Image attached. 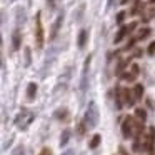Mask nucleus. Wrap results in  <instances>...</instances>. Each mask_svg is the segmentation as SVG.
<instances>
[{
    "label": "nucleus",
    "mask_w": 155,
    "mask_h": 155,
    "mask_svg": "<svg viewBox=\"0 0 155 155\" xmlns=\"http://www.w3.org/2000/svg\"><path fill=\"white\" fill-rule=\"evenodd\" d=\"M84 120H85V124H87L88 128H92V127L97 125V122H98V108H97V105H95V102H90V104H88Z\"/></svg>",
    "instance_id": "1"
},
{
    "label": "nucleus",
    "mask_w": 155,
    "mask_h": 155,
    "mask_svg": "<svg viewBox=\"0 0 155 155\" xmlns=\"http://www.w3.org/2000/svg\"><path fill=\"white\" fill-rule=\"evenodd\" d=\"M35 44L37 48L44 47V27H42V14L38 12L37 18H35Z\"/></svg>",
    "instance_id": "2"
},
{
    "label": "nucleus",
    "mask_w": 155,
    "mask_h": 155,
    "mask_svg": "<svg viewBox=\"0 0 155 155\" xmlns=\"http://www.w3.org/2000/svg\"><path fill=\"white\" fill-rule=\"evenodd\" d=\"M134 125H135V122H134V117H132V115H128V117L124 118V122H122V135H124L125 138L134 135Z\"/></svg>",
    "instance_id": "3"
},
{
    "label": "nucleus",
    "mask_w": 155,
    "mask_h": 155,
    "mask_svg": "<svg viewBox=\"0 0 155 155\" xmlns=\"http://www.w3.org/2000/svg\"><path fill=\"white\" fill-rule=\"evenodd\" d=\"M153 143H155V127H150V128H148L147 138H145L143 145H142V150L152 153V152H153Z\"/></svg>",
    "instance_id": "4"
},
{
    "label": "nucleus",
    "mask_w": 155,
    "mask_h": 155,
    "mask_svg": "<svg viewBox=\"0 0 155 155\" xmlns=\"http://www.w3.org/2000/svg\"><path fill=\"white\" fill-rule=\"evenodd\" d=\"M122 98H124V104L128 105V107H132L135 104V97L130 88H122Z\"/></svg>",
    "instance_id": "5"
},
{
    "label": "nucleus",
    "mask_w": 155,
    "mask_h": 155,
    "mask_svg": "<svg viewBox=\"0 0 155 155\" xmlns=\"http://www.w3.org/2000/svg\"><path fill=\"white\" fill-rule=\"evenodd\" d=\"M20 44H22L20 30H18V28H15L14 34H12V48H14V50H18V48H20Z\"/></svg>",
    "instance_id": "6"
},
{
    "label": "nucleus",
    "mask_w": 155,
    "mask_h": 155,
    "mask_svg": "<svg viewBox=\"0 0 155 155\" xmlns=\"http://www.w3.org/2000/svg\"><path fill=\"white\" fill-rule=\"evenodd\" d=\"M143 122H135V125H134V137H135V142H140V135L143 134Z\"/></svg>",
    "instance_id": "7"
},
{
    "label": "nucleus",
    "mask_w": 155,
    "mask_h": 155,
    "mask_svg": "<svg viewBox=\"0 0 155 155\" xmlns=\"http://www.w3.org/2000/svg\"><path fill=\"white\" fill-rule=\"evenodd\" d=\"M62 22H64V14H60V15H58V17H57V20H55L54 27H52V34H50V38H55V37H57V32H58V28H60Z\"/></svg>",
    "instance_id": "8"
},
{
    "label": "nucleus",
    "mask_w": 155,
    "mask_h": 155,
    "mask_svg": "<svg viewBox=\"0 0 155 155\" xmlns=\"http://www.w3.org/2000/svg\"><path fill=\"white\" fill-rule=\"evenodd\" d=\"M35 95H37V84L35 82H30L27 87V98L28 100H34Z\"/></svg>",
    "instance_id": "9"
},
{
    "label": "nucleus",
    "mask_w": 155,
    "mask_h": 155,
    "mask_svg": "<svg viewBox=\"0 0 155 155\" xmlns=\"http://www.w3.org/2000/svg\"><path fill=\"white\" fill-rule=\"evenodd\" d=\"M87 37H88V32L85 30H80V34H78V40H77V45H78V48H84L85 47V44H87Z\"/></svg>",
    "instance_id": "10"
},
{
    "label": "nucleus",
    "mask_w": 155,
    "mask_h": 155,
    "mask_svg": "<svg viewBox=\"0 0 155 155\" xmlns=\"http://www.w3.org/2000/svg\"><path fill=\"white\" fill-rule=\"evenodd\" d=\"M130 34V27H128V25H125V27H122L120 30H118V34L115 35V44H118V42L122 40V38L125 37V35H128Z\"/></svg>",
    "instance_id": "11"
},
{
    "label": "nucleus",
    "mask_w": 155,
    "mask_h": 155,
    "mask_svg": "<svg viewBox=\"0 0 155 155\" xmlns=\"http://www.w3.org/2000/svg\"><path fill=\"white\" fill-rule=\"evenodd\" d=\"M134 97H135V100H140L143 97V85L142 84H137L134 87Z\"/></svg>",
    "instance_id": "12"
},
{
    "label": "nucleus",
    "mask_w": 155,
    "mask_h": 155,
    "mask_svg": "<svg viewBox=\"0 0 155 155\" xmlns=\"http://www.w3.org/2000/svg\"><path fill=\"white\" fill-rule=\"evenodd\" d=\"M100 140H102V137H100L98 134H95L94 137H92V140H90V143H88V147H90V148H97L98 143H100Z\"/></svg>",
    "instance_id": "13"
},
{
    "label": "nucleus",
    "mask_w": 155,
    "mask_h": 155,
    "mask_svg": "<svg viewBox=\"0 0 155 155\" xmlns=\"http://www.w3.org/2000/svg\"><path fill=\"white\" fill-rule=\"evenodd\" d=\"M135 117H137L140 122H143L145 118H147V112H145L143 108H140V107H138V108H135Z\"/></svg>",
    "instance_id": "14"
},
{
    "label": "nucleus",
    "mask_w": 155,
    "mask_h": 155,
    "mask_svg": "<svg viewBox=\"0 0 155 155\" xmlns=\"http://www.w3.org/2000/svg\"><path fill=\"white\" fill-rule=\"evenodd\" d=\"M148 35H150V28L145 27V28H142V30L138 32V37L137 38H138V40H143V38H147Z\"/></svg>",
    "instance_id": "15"
},
{
    "label": "nucleus",
    "mask_w": 155,
    "mask_h": 155,
    "mask_svg": "<svg viewBox=\"0 0 155 155\" xmlns=\"http://www.w3.org/2000/svg\"><path fill=\"white\" fill-rule=\"evenodd\" d=\"M120 77L124 78V80H127V82H134L135 78H137V77H135L134 74H132V72H124V74H122Z\"/></svg>",
    "instance_id": "16"
},
{
    "label": "nucleus",
    "mask_w": 155,
    "mask_h": 155,
    "mask_svg": "<svg viewBox=\"0 0 155 155\" xmlns=\"http://www.w3.org/2000/svg\"><path fill=\"white\" fill-rule=\"evenodd\" d=\"M68 137H70V130H64V134H62L60 137V145H65L68 142Z\"/></svg>",
    "instance_id": "17"
},
{
    "label": "nucleus",
    "mask_w": 155,
    "mask_h": 155,
    "mask_svg": "<svg viewBox=\"0 0 155 155\" xmlns=\"http://www.w3.org/2000/svg\"><path fill=\"white\" fill-rule=\"evenodd\" d=\"M127 64H128L127 60H122L120 64H118V67H117V74H120V75H122V70L125 68V65H127Z\"/></svg>",
    "instance_id": "18"
},
{
    "label": "nucleus",
    "mask_w": 155,
    "mask_h": 155,
    "mask_svg": "<svg viewBox=\"0 0 155 155\" xmlns=\"http://www.w3.org/2000/svg\"><path fill=\"white\" fill-rule=\"evenodd\" d=\"M85 128H87V124H85V120H82L80 124H78V134L82 135L85 132Z\"/></svg>",
    "instance_id": "19"
},
{
    "label": "nucleus",
    "mask_w": 155,
    "mask_h": 155,
    "mask_svg": "<svg viewBox=\"0 0 155 155\" xmlns=\"http://www.w3.org/2000/svg\"><path fill=\"white\" fill-rule=\"evenodd\" d=\"M25 65H30V48H25Z\"/></svg>",
    "instance_id": "20"
},
{
    "label": "nucleus",
    "mask_w": 155,
    "mask_h": 155,
    "mask_svg": "<svg viewBox=\"0 0 155 155\" xmlns=\"http://www.w3.org/2000/svg\"><path fill=\"white\" fill-rule=\"evenodd\" d=\"M124 18H125V12H118V15H117V24H122V22H124Z\"/></svg>",
    "instance_id": "21"
},
{
    "label": "nucleus",
    "mask_w": 155,
    "mask_h": 155,
    "mask_svg": "<svg viewBox=\"0 0 155 155\" xmlns=\"http://www.w3.org/2000/svg\"><path fill=\"white\" fill-rule=\"evenodd\" d=\"M153 54H155V42H152L148 45V55H153Z\"/></svg>",
    "instance_id": "22"
},
{
    "label": "nucleus",
    "mask_w": 155,
    "mask_h": 155,
    "mask_svg": "<svg viewBox=\"0 0 155 155\" xmlns=\"http://www.w3.org/2000/svg\"><path fill=\"white\" fill-rule=\"evenodd\" d=\"M65 115H67V110H58L57 112V118H65Z\"/></svg>",
    "instance_id": "23"
},
{
    "label": "nucleus",
    "mask_w": 155,
    "mask_h": 155,
    "mask_svg": "<svg viewBox=\"0 0 155 155\" xmlns=\"http://www.w3.org/2000/svg\"><path fill=\"white\" fill-rule=\"evenodd\" d=\"M130 72L135 75V77H137V75H138V65H132V70Z\"/></svg>",
    "instance_id": "24"
},
{
    "label": "nucleus",
    "mask_w": 155,
    "mask_h": 155,
    "mask_svg": "<svg viewBox=\"0 0 155 155\" xmlns=\"http://www.w3.org/2000/svg\"><path fill=\"white\" fill-rule=\"evenodd\" d=\"M40 155H52V152H50V148H44V150L40 152Z\"/></svg>",
    "instance_id": "25"
},
{
    "label": "nucleus",
    "mask_w": 155,
    "mask_h": 155,
    "mask_svg": "<svg viewBox=\"0 0 155 155\" xmlns=\"http://www.w3.org/2000/svg\"><path fill=\"white\" fill-rule=\"evenodd\" d=\"M120 155H128V152H127V150H125V148H124V147H120Z\"/></svg>",
    "instance_id": "26"
},
{
    "label": "nucleus",
    "mask_w": 155,
    "mask_h": 155,
    "mask_svg": "<svg viewBox=\"0 0 155 155\" xmlns=\"http://www.w3.org/2000/svg\"><path fill=\"white\" fill-rule=\"evenodd\" d=\"M150 17H155V8H152V10H150Z\"/></svg>",
    "instance_id": "27"
},
{
    "label": "nucleus",
    "mask_w": 155,
    "mask_h": 155,
    "mask_svg": "<svg viewBox=\"0 0 155 155\" xmlns=\"http://www.w3.org/2000/svg\"><path fill=\"white\" fill-rule=\"evenodd\" d=\"M150 4H155V0H150Z\"/></svg>",
    "instance_id": "28"
},
{
    "label": "nucleus",
    "mask_w": 155,
    "mask_h": 155,
    "mask_svg": "<svg viewBox=\"0 0 155 155\" xmlns=\"http://www.w3.org/2000/svg\"><path fill=\"white\" fill-rule=\"evenodd\" d=\"M125 2H127V0H122V4H125Z\"/></svg>",
    "instance_id": "29"
}]
</instances>
